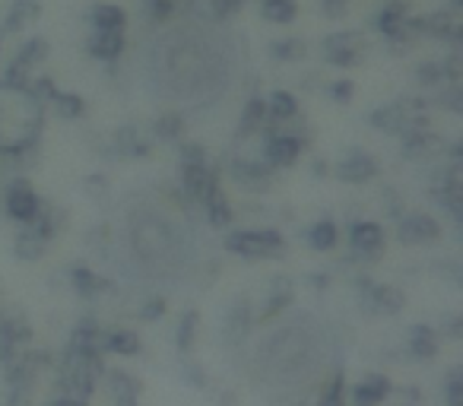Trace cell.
Wrapping results in <instances>:
<instances>
[{"instance_id": "cell-1", "label": "cell", "mask_w": 463, "mask_h": 406, "mask_svg": "<svg viewBox=\"0 0 463 406\" xmlns=\"http://www.w3.org/2000/svg\"><path fill=\"white\" fill-rule=\"evenodd\" d=\"M134 73L153 105L175 115H206L239 90L245 52L222 23L178 16L143 35Z\"/></svg>"}, {"instance_id": "cell-2", "label": "cell", "mask_w": 463, "mask_h": 406, "mask_svg": "<svg viewBox=\"0 0 463 406\" xmlns=\"http://www.w3.org/2000/svg\"><path fill=\"white\" fill-rule=\"evenodd\" d=\"M111 260L128 286L172 296L203 273V229L175 194L134 187L118 200L111 220Z\"/></svg>"}, {"instance_id": "cell-3", "label": "cell", "mask_w": 463, "mask_h": 406, "mask_svg": "<svg viewBox=\"0 0 463 406\" xmlns=\"http://www.w3.org/2000/svg\"><path fill=\"white\" fill-rule=\"evenodd\" d=\"M334 355L330 327L308 308L273 317L248 349V374L267 393H296L315 384Z\"/></svg>"}, {"instance_id": "cell-4", "label": "cell", "mask_w": 463, "mask_h": 406, "mask_svg": "<svg viewBox=\"0 0 463 406\" xmlns=\"http://www.w3.org/2000/svg\"><path fill=\"white\" fill-rule=\"evenodd\" d=\"M239 245L245 254H264L267 248H277V239L273 235H239V239H232V248Z\"/></svg>"}, {"instance_id": "cell-5", "label": "cell", "mask_w": 463, "mask_h": 406, "mask_svg": "<svg viewBox=\"0 0 463 406\" xmlns=\"http://www.w3.org/2000/svg\"><path fill=\"white\" fill-rule=\"evenodd\" d=\"M384 391H387V384L381 378L365 381V384L355 391V403H359V406H374L381 397H384Z\"/></svg>"}, {"instance_id": "cell-6", "label": "cell", "mask_w": 463, "mask_h": 406, "mask_svg": "<svg viewBox=\"0 0 463 406\" xmlns=\"http://www.w3.org/2000/svg\"><path fill=\"white\" fill-rule=\"evenodd\" d=\"M353 241H355V248H378V241H381L378 226H359L353 235Z\"/></svg>"}, {"instance_id": "cell-7", "label": "cell", "mask_w": 463, "mask_h": 406, "mask_svg": "<svg viewBox=\"0 0 463 406\" xmlns=\"http://www.w3.org/2000/svg\"><path fill=\"white\" fill-rule=\"evenodd\" d=\"M10 210H14L16 216H29L35 210V197L26 191H16L14 197H10Z\"/></svg>"}, {"instance_id": "cell-8", "label": "cell", "mask_w": 463, "mask_h": 406, "mask_svg": "<svg viewBox=\"0 0 463 406\" xmlns=\"http://www.w3.org/2000/svg\"><path fill=\"white\" fill-rule=\"evenodd\" d=\"M336 241V229L334 226H317V229H311V245H317V248H330Z\"/></svg>"}, {"instance_id": "cell-9", "label": "cell", "mask_w": 463, "mask_h": 406, "mask_svg": "<svg viewBox=\"0 0 463 406\" xmlns=\"http://www.w3.org/2000/svg\"><path fill=\"white\" fill-rule=\"evenodd\" d=\"M267 14H270L273 20H289L292 4H286V0H270V4H267Z\"/></svg>"}, {"instance_id": "cell-10", "label": "cell", "mask_w": 463, "mask_h": 406, "mask_svg": "<svg viewBox=\"0 0 463 406\" xmlns=\"http://www.w3.org/2000/svg\"><path fill=\"white\" fill-rule=\"evenodd\" d=\"M99 23H102V29H109V23H121V14H118V10H102Z\"/></svg>"}, {"instance_id": "cell-11", "label": "cell", "mask_w": 463, "mask_h": 406, "mask_svg": "<svg viewBox=\"0 0 463 406\" xmlns=\"http://www.w3.org/2000/svg\"><path fill=\"white\" fill-rule=\"evenodd\" d=\"M324 406H343V403H340V393H330V397L324 400Z\"/></svg>"}]
</instances>
